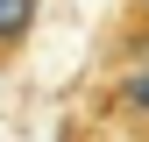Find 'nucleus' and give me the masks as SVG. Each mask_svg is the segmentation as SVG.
<instances>
[{"instance_id": "obj_2", "label": "nucleus", "mask_w": 149, "mask_h": 142, "mask_svg": "<svg viewBox=\"0 0 149 142\" xmlns=\"http://www.w3.org/2000/svg\"><path fill=\"white\" fill-rule=\"evenodd\" d=\"M36 22H43V0H0V71H14L29 57Z\"/></svg>"}, {"instance_id": "obj_1", "label": "nucleus", "mask_w": 149, "mask_h": 142, "mask_svg": "<svg viewBox=\"0 0 149 142\" xmlns=\"http://www.w3.org/2000/svg\"><path fill=\"white\" fill-rule=\"evenodd\" d=\"M100 121L121 142H149V57H128L100 85Z\"/></svg>"}, {"instance_id": "obj_3", "label": "nucleus", "mask_w": 149, "mask_h": 142, "mask_svg": "<svg viewBox=\"0 0 149 142\" xmlns=\"http://www.w3.org/2000/svg\"><path fill=\"white\" fill-rule=\"evenodd\" d=\"M128 57H149V0H121V22L107 36V71Z\"/></svg>"}]
</instances>
